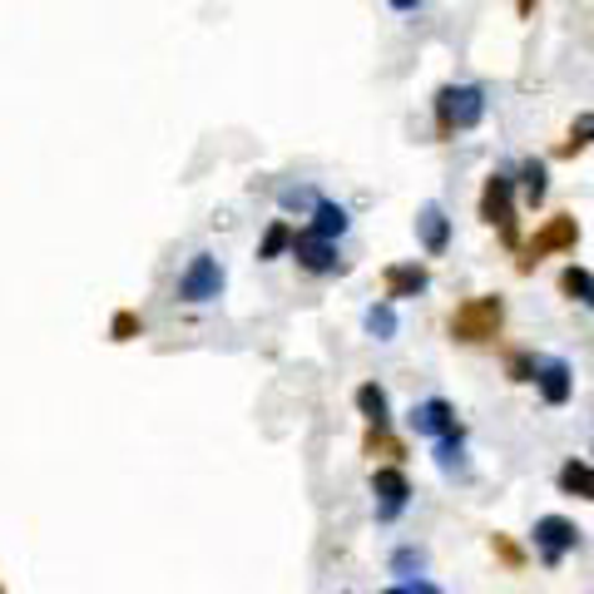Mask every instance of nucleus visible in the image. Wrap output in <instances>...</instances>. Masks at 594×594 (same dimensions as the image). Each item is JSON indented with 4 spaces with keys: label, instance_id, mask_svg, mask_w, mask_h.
<instances>
[{
    "label": "nucleus",
    "instance_id": "nucleus-24",
    "mask_svg": "<svg viewBox=\"0 0 594 594\" xmlns=\"http://www.w3.org/2000/svg\"><path fill=\"white\" fill-rule=\"evenodd\" d=\"M495 550H501V560H505V564H520V550H515V544L505 540V535H495Z\"/></svg>",
    "mask_w": 594,
    "mask_h": 594
},
{
    "label": "nucleus",
    "instance_id": "nucleus-23",
    "mask_svg": "<svg viewBox=\"0 0 594 594\" xmlns=\"http://www.w3.org/2000/svg\"><path fill=\"white\" fill-rule=\"evenodd\" d=\"M510 376H515V382H530V376H535V356H510Z\"/></svg>",
    "mask_w": 594,
    "mask_h": 594
},
{
    "label": "nucleus",
    "instance_id": "nucleus-3",
    "mask_svg": "<svg viewBox=\"0 0 594 594\" xmlns=\"http://www.w3.org/2000/svg\"><path fill=\"white\" fill-rule=\"evenodd\" d=\"M481 218L491 228H501L505 243H515V178L510 174H491L481 188Z\"/></svg>",
    "mask_w": 594,
    "mask_h": 594
},
{
    "label": "nucleus",
    "instance_id": "nucleus-13",
    "mask_svg": "<svg viewBox=\"0 0 594 594\" xmlns=\"http://www.w3.org/2000/svg\"><path fill=\"white\" fill-rule=\"evenodd\" d=\"M560 293L564 297H570V302H580V307H590V312H594V273H590V267H564V273H560Z\"/></svg>",
    "mask_w": 594,
    "mask_h": 594
},
{
    "label": "nucleus",
    "instance_id": "nucleus-19",
    "mask_svg": "<svg viewBox=\"0 0 594 594\" xmlns=\"http://www.w3.org/2000/svg\"><path fill=\"white\" fill-rule=\"evenodd\" d=\"M283 248H293V228L287 223H273L263 233V243H257V257H263V263H273V257H283Z\"/></svg>",
    "mask_w": 594,
    "mask_h": 594
},
{
    "label": "nucleus",
    "instance_id": "nucleus-8",
    "mask_svg": "<svg viewBox=\"0 0 594 594\" xmlns=\"http://www.w3.org/2000/svg\"><path fill=\"white\" fill-rule=\"evenodd\" d=\"M406 421H411V431H416V436H431V441L461 426V421H455V406H451V402H441V396H426V402H416Z\"/></svg>",
    "mask_w": 594,
    "mask_h": 594
},
{
    "label": "nucleus",
    "instance_id": "nucleus-1",
    "mask_svg": "<svg viewBox=\"0 0 594 594\" xmlns=\"http://www.w3.org/2000/svg\"><path fill=\"white\" fill-rule=\"evenodd\" d=\"M501 322H505V302H501V297H471V302H461L451 312V337H455V342L481 346V342H491V337L501 332Z\"/></svg>",
    "mask_w": 594,
    "mask_h": 594
},
{
    "label": "nucleus",
    "instance_id": "nucleus-14",
    "mask_svg": "<svg viewBox=\"0 0 594 594\" xmlns=\"http://www.w3.org/2000/svg\"><path fill=\"white\" fill-rule=\"evenodd\" d=\"M560 491L580 495V501H594V465L590 461H564L560 465Z\"/></svg>",
    "mask_w": 594,
    "mask_h": 594
},
{
    "label": "nucleus",
    "instance_id": "nucleus-10",
    "mask_svg": "<svg viewBox=\"0 0 594 594\" xmlns=\"http://www.w3.org/2000/svg\"><path fill=\"white\" fill-rule=\"evenodd\" d=\"M580 243V223H574L570 213H554L550 223L540 228V233L530 238V257L540 263V257H550V253H564V248H574Z\"/></svg>",
    "mask_w": 594,
    "mask_h": 594
},
{
    "label": "nucleus",
    "instance_id": "nucleus-9",
    "mask_svg": "<svg viewBox=\"0 0 594 594\" xmlns=\"http://www.w3.org/2000/svg\"><path fill=\"white\" fill-rule=\"evenodd\" d=\"M293 257L307 267V273H342V257H337L332 238H317V233H293Z\"/></svg>",
    "mask_w": 594,
    "mask_h": 594
},
{
    "label": "nucleus",
    "instance_id": "nucleus-26",
    "mask_svg": "<svg viewBox=\"0 0 594 594\" xmlns=\"http://www.w3.org/2000/svg\"><path fill=\"white\" fill-rule=\"evenodd\" d=\"M386 594H411V584H402V590H386Z\"/></svg>",
    "mask_w": 594,
    "mask_h": 594
},
{
    "label": "nucleus",
    "instance_id": "nucleus-12",
    "mask_svg": "<svg viewBox=\"0 0 594 594\" xmlns=\"http://www.w3.org/2000/svg\"><path fill=\"white\" fill-rule=\"evenodd\" d=\"M431 287V273H426L421 263H392L386 267V297H416V293H426Z\"/></svg>",
    "mask_w": 594,
    "mask_h": 594
},
{
    "label": "nucleus",
    "instance_id": "nucleus-20",
    "mask_svg": "<svg viewBox=\"0 0 594 594\" xmlns=\"http://www.w3.org/2000/svg\"><path fill=\"white\" fill-rule=\"evenodd\" d=\"M520 178H525V198H530V204H544V188H550V184H544V164H540V158H530Z\"/></svg>",
    "mask_w": 594,
    "mask_h": 594
},
{
    "label": "nucleus",
    "instance_id": "nucleus-2",
    "mask_svg": "<svg viewBox=\"0 0 594 594\" xmlns=\"http://www.w3.org/2000/svg\"><path fill=\"white\" fill-rule=\"evenodd\" d=\"M436 114H441V129H475L485 119V95L475 85H446L436 95Z\"/></svg>",
    "mask_w": 594,
    "mask_h": 594
},
{
    "label": "nucleus",
    "instance_id": "nucleus-16",
    "mask_svg": "<svg viewBox=\"0 0 594 594\" xmlns=\"http://www.w3.org/2000/svg\"><path fill=\"white\" fill-rule=\"evenodd\" d=\"M312 233H317V238H342V233H346V208H342V204H327V198H317V204H312Z\"/></svg>",
    "mask_w": 594,
    "mask_h": 594
},
{
    "label": "nucleus",
    "instance_id": "nucleus-6",
    "mask_svg": "<svg viewBox=\"0 0 594 594\" xmlns=\"http://www.w3.org/2000/svg\"><path fill=\"white\" fill-rule=\"evenodd\" d=\"M372 495H376V520H396L406 510V501H411V481L396 465H382L372 475Z\"/></svg>",
    "mask_w": 594,
    "mask_h": 594
},
{
    "label": "nucleus",
    "instance_id": "nucleus-25",
    "mask_svg": "<svg viewBox=\"0 0 594 594\" xmlns=\"http://www.w3.org/2000/svg\"><path fill=\"white\" fill-rule=\"evenodd\" d=\"M421 0H392V10H416Z\"/></svg>",
    "mask_w": 594,
    "mask_h": 594
},
{
    "label": "nucleus",
    "instance_id": "nucleus-5",
    "mask_svg": "<svg viewBox=\"0 0 594 594\" xmlns=\"http://www.w3.org/2000/svg\"><path fill=\"white\" fill-rule=\"evenodd\" d=\"M223 263H218L213 253H198V257H188V267H184V277H178V297L184 302H213L218 293H223Z\"/></svg>",
    "mask_w": 594,
    "mask_h": 594
},
{
    "label": "nucleus",
    "instance_id": "nucleus-11",
    "mask_svg": "<svg viewBox=\"0 0 594 594\" xmlns=\"http://www.w3.org/2000/svg\"><path fill=\"white\" fill-rule=\"evenodd\" d=\"M416 233H421V248L431 257L446 253V243H451V218H446L441 204H421V213H416Z\"/></svg>",
    "mask_w": 594,
    "mask_h": 594
},
{
    "label": "nucleus",
    "instance_id": "nucleus-27",
    "mask_svg": "<svg viewBox=\"0 0 594 594\" xmlns=\"http://www.w3.org/2000/svg\"><path fill=\"white\" fill-rule=\"evenodd\" d=\"M0 594H6V590H0Z\"/></svg>",
    "mask_w": 594,
    "mask_h": 594
},
{
    "label": "nucleus",
    "instance_id": "nucleus-22",
    "mask_svg": "<svg viewBox=\"0 0 594 594\" xmlns=\"http://www.w3.org/2000/svg\"><path fill=\"white\" fill-rule=\"evenodd\" d=\"M392 570H396V574H406V570H416V574H421V570H426V554L402 550V554H396V560H392Z\"/></svg>",
    "mask_w": 594,
    "mask_h": 594
},
{
    "label": "nucleus",
    "instance_id": "nucleus-15",
    "mask_svg": "<svg viewBox=\"0 0 594 594\" xmlns=\"http://www.w3.org/2000/svg\"><path fill=\"white\" fill-rule=\"evenodd\" d=\"M356 411H362L372 426H386V421H392V402H386V392H382L376 382H362V386H356Z\"/></svg>",
    "mask_w": 594,
    "mask_h": 594
},
{
    "label": "nucleus",
    "instance_id": "nucleus-21",
    "mask_svg": "<svg viewBox=\"0 0 594 594\" xmlns=\"http://www.w3.org/2000/svg\"><path fill=\"white\" fill-rule=\"evenodd\" d=\"M144 332V322H139V312H114V322H109V337H114V342H134V337Z\"/></svg>",
    "mask_w": 594,
    "mask_h": 594
},
{
    "label": "nucleus",
    "instance_id": "nucleus-7",
    "mask_svg": "<svg viewBox=\"0 0 594 594\" xmlns=\"http://www.w3.org/2000/svg\"><path fill=\"white\" fill-rule=\"evenodd\" d=\"M530 382L540 386L544 406H564L574 396V372H570V362H560V356H544V362H535Z\"/></svg>",
    "mask_w": 594,
    "mask_h": 594
},
{
    "label": "nucleus",
    "instance_id": "nucleus-18",
    "mask_svg": "<svg viewBox=\"0 0 594 594\" xmlns=\"http://www.w3.org/2000/svg\"><path fill=\"white\" fill-rule=\"evenodd\" d=\"M590 144H594V114H580L570 124V139L560 144V158H574L580 148H590Z\"/></svg>",
    "mask_w": 594,
    "mask_h": 594
},
{
    "label": "nucleus",
    "instance_id": "nucleus-4",
    "mask_svg": "<svg viewBox=\"0 0 594 594\" xmlns=\"http://www.w3.org/2000/svg\"><path fill=\"white\" fill-rule=\"evenodd\" d=\"M530 535H535V554H540V564H550V570L574 550V544H580V525L564 520V515H540Z\"/></svg>",
    "mask_w": 594,
    "mask_h": 594
},
{
    "label": "nucleus",
    "instance_id": "nucleus-17",
    "mask_svg": "<svg viewBox=\"0 0 594 594\" xmlns=\"http://www.w3.org/2000/svg\"><path fill=\"white\" fill-rule=\"evenodd\" d=\"M366 332H372L376 342H392V337H396V312H392V302H372V307H366Z\"/></svg>",
    "mask_w": 594,
    "mask_h": 594
}]
</instances>
